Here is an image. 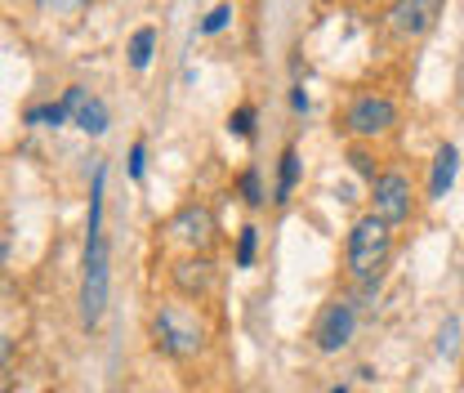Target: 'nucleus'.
<instances>
[{"instance_id":"1","label":"nucleus","mask_w":464,"mask_h":393,"mask_svg":"<svg viewBox=\"0 0 464 393\" xmlns=\"http://www.w3.org/2000/svg\"><path fill=\"white\" fill-rule=\"evenodd\" d=\"M389 260H393V224H384L380 215H362L357 224L348 228V246H344L348 281L357 286L362 300H371L380 290Z\"/></svg>"},{"instance_id":"2","label":"nucleus","mask_w":464,"mask_h":393,"mask_svg":"<svg viewBox=\"0 0 464 393\" xmlns=\"http://www.w3.org/2000/svg\"><path fill=\"white\" fill-rule=\"evenodd\" d=\"M148 336H152V349L166 353L174 362H188L197 353H206V339H210V327L206 318L197 313V304H161L148 322Z\"/></svg>"},{"instance_id":"3","label":"nucleus","mask_w":464,"mask_h":393,"mask_svg":"<svg viewBox=\"0 0 464 393\" xmlns=\"http://www.w3.org/2000/svg\"><path fill=\"white\" fill-rule=\"evenodd\" d=\"M108 286H112V269H108V237L85 232V273H81V322L85 331H94L108 313Z\"/></svg>"},{"instance_id":"4","label":"nucleus","mask_w":464,"mask_h":393,"mask_svg":"<svg viewBox=\"0 0 464 393\" xmlns=\"http://www.w3.org/2000/svg\"><path fill=\"white\" fill-rule=\"evenodd\" d=\"M393 125H398V103L389 94H357L344 108V116H340V130H344L348 139H357V143L380 139Z\"/></svg>"},{"instance_id":"5","label":"nucleus","mask_w":464,"mask_h":393,"mask_svg":"<svg viewBox=\"0 0 464 393\" xmlns=\"http://www.w3.org/2000/svg\"><path fill=\"white\" fill-rule=\"evenodd\" d=\"M166 237H170L174 246H183L188 255H210V246H215V237H219L215 211H210L206 201L179 206L170 215V224H166Z\"/></svg>"},{"instance_id":"6","label":"nucleus","mask_w":464,"mask_h":393,"mask_svg":"<svg viewBox=\"0 0 464 393\" xmlns=\"http://www.w3.org/2000/svg\"><path fill=\"white\" fill-rule=\"evenodd\" d=\"M371 215H380L384 224H406L415 215V188L402 170H380L371 179Z\"/></svg>"},{"instance_id":"7","label":"nucleus","mask_w":464,"mask_h":393,"mask_svg":"<svg viewBox=\"0 0 464 393\" xmlns=\"http://www.w3.org/2000/svg\"><path fill=\"white\" fill-rule=\"evenodd\" d=\"M357 336V300H331V304H322V313H317V322H313V344H317V353H344L348 344Z\"/></svg>"},{"instance_id":"8","label":"nucleus","mask_w":464,"mask_h":393,"mask_svg":"<svg viewBox=\"0 0 464 393\" xmlns=\"http://www.w3.org/2000/svg\"><path fill=\"white\" fill-rule=\"evenodd\" d=\"M170 286L179 300L201 304V300H210L219 290V269H215L210 255H183V260L170 264Z\"/></svg>"},{"instance_id":"9","label":"nucleus","mask_w":464,"mask_h":393,"mask_svg":"<svg viewBox=\"0 0 464 393\" xmlns=\"http://www.w3.org/2000/svg\"><path fill=\"white\" fill-rule=\"evenodd\" d=\"M438 14H442V0H393L384 23H389V32L398 41H420V36L433 32Z\"/></svg>"},{"instance_id":"10","label":"nucleus","mask_w":464,"mask_h":393,"mask_svg":"<svg viewBox=\"0 0 464 393\" xmlns=\"http://www.w3.org/2000/svg\"><path fill=\"white\" fill-rule=\"evenodd\" d=\"M456 170H460V152H456L451 143H442V148L433 152V174H429V201H438V197H447V192H451V183H456Z\"/></svg>"},{"instance_id":"11","label":"nucleus","mask_w":464,"mask_h":393,"mask_svg":"<svg viewBox=\"0 0 464 393\" xmlns=\"http://www.w3.org/2000/svg\"><path fill=\"white\" fill-rule=\"evenodd\" d=\"M295 183H299V152L286 148V152H282V162H277V188H273V201H277V206H286L290 201Z\"/></svg>"},{"instance_id":"12","label":"nucleus","mask_w":464,"mask_h":393,"mask_svg":"<svg viewBox=\"0 0 464 393\" xmlns=\"http://www.w3.org/2000/svg\"><path fill=\"white\" fill-rule=\"evenodd\" d=\"M157 54V27H139L134 36H130V67L134 72H143L148 63Z\"/></svg>"},{"instance_id":"13","label":"nucleus","mask_w":464,"mask_h":393,"mask_svg":"<svg viewBox=\"0 0 464 393\" xmlns=\"http://www.w3.org/2000/svg\"><path fill=\"white\" fill-rule=\"evenodd\" d=\"M72 121H76L85 134H103V130H108V108H103V99H85V103L72 113Z\"/></svg>"},{"instance_id":"14","label":"nucleus","mask_w":464,"mask_h":393,"mask_svg":"<svg viewBox=\"0 0 464 393\" xmlns=\"http://www.w3.org/2000/svg\"><path fill=\"white\" fill-rule=\"evenodd\" d=\"M255 251H259V228L246 224L237 232V269H250L255 264Z\"/></svg>"},{"instance_id":"15","label":"nucleus","mask_w":464,"mask_h":393,"mask_svg":"<svg viewBox=\"0 0 464 393\" xmlns=\"http://www.w3.org/2000/svg\"><path fill=\"white\" fill-rule=\"evenodd\" d=\"M237 188H241V201H246V206H264V183H259V170L255 166L237 179Z\"/></svg>"},{"instance_id":"16","label":"nucleus","mask_w":464,"mask_h":393,"mask_svg":"<svg viewBox=\"0 0 464 393\" xmlns=\"http://www.w3.org/2000/svg\"><path fill=\"white\" fill-rule=\"evenodd\" d=\"M67 103H45V108H32L27 113V125H63L67 121Z\"/></svg>"},{"instance_id":"17","label":"nucleus","mask_w":464,"mask_h":393,"mask_svg":"<svg viewBox=\"0 0 464 393\" xmlns=\"http://www.w3.org/2000/svg\"><path fill=\"white\" fill-rule=\"evenodd\" d=\"M228 18H232V5H215V9L201 18V36H219V32L228 27Z\"/></svg>"},{"instance_id":"18","label":"nucleus","mask_w":464,"mask_h":393,"mask_svg":"<svg viewBox=\"0 0 464 393\" xmlns=\"http://www.w3.org/2000/svg\"><path fill=\"white\" fill-rule=\"evenodd\" d=\"M228 130L237 134V139H250V134H255V108H250V103H241V108L228 116Z\"/></svg>"},{"instance_id":"19","label":"nucleus","mask_w":464,"mask_h":393,"mask_svg":"<svg viewBox=\"0 0 464 393\" xmlns=\"http://www.w3.org/2000/svg\"><path fill=\"white\" fill-rule=\"evenodd\" d=\"M41 5V14H54V18H76L90 0H36Z\"/></svg>"},{"instance_id":"20","label":"nucleus","mask_w":464,"mask_h":393,"mask_svg":"<svg viewBox=\"0 0 464 393\" xmlns=\"http://www.w3.org/2000/svg\"><path fill=\"white\" fill-rule=\"evenodd\" d=\"M348 166L357 170L362 179H375V174H380V162H375L366 148H348Z\"/></svg>"},{"instance_id":"21","label":"nucleus","mask_w":464,"mask_h":393,"mask_svg":"<svg viewBox=\"0 0 464 393\" xmlns=\"http://www.w3.org/2000/svg\"><path fill=\"white\" fill-rule=\"evenodd\" d=\"M143 170H148V152H143V143H134L130 148V179H143Z\"/></svg>"},{"instance_id":"22","label":"nucleus","mask_w":464,"mask_h":393,"mask_svg":"<svg viewBox=\"0 0 464 393\" xmlns=\"http://www.w3.org/2000/svg\"><path fill=\"white\" fill-rule=\"evenodd\" d=\"M290 103H295V113H308V94H304V90H295Z\"/></svg>"},{"instance_id":"23","label":"nucleus","mask_w":464,"mask_h":393,"mask_svg":"<svg viewBox=\"0 0 464 393\" xmlns=\"http://www.w3.org/2000/svg\"><path fill=\"white\" fill-rule=\"evenodd\" d=\"M9 353H14V344H9V339L0 336V367H5V362H9Z\"/></svg>"},{"instance_id":"24","label":"nucleus","mask_w":464,"mask_h":393,"mask_svg":"<svg viewBox=\"0 0 464 393\" xmlns=\"http://www.w3.org/2000/svg\"><path fill=\"white\" fill-rule=\"evenodd\" d=\"M5 255H9V246H5V241H0V269H5Z\"/></svg>"},{"instance_id":"25","label":"nucleus","mask_w":464,"mask_h":393,"mask_svg":"<svg viewBox=\"0 0 464 393\" xmlns=\"http://www.w3.org/2000/svg\"><path fill=\"white\" fill-rule=\"evenodd\" d=\"M0 393H9V380H5V376H0Z\"/></svg>"},{"instance_id":"26","label":"nucleus","mask_w":464,"mask_h":393,"mask_svg":"<svg viewBox=\"0 0 464 393\" xmlns=\"http://www.w3.org/2000/svg\"><path fill=\"white\" fill-rule=\"evenodd\" d=\"M331 393H348V389H344V385H335V389H331Z\"/></svg>"}]
</instances>
